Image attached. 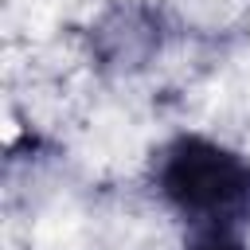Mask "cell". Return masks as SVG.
<instances>
[{
	"label": "cell",
	"mask_w": 250,
	"mask_h": 250,
	"mask_svg": "<svg viewBox=\"0 0 250 250\" xmlns=\"http://www.w3.org/2000/svg\"><path fill=\"white\" fill-rule=\"evenodd\" d=\"M168 27L164 16L152 4L141 0H117L109 4L86 31L90 59L105 74H137L164 51Z\"/></svg>",
	"instance_id": "2"
},
{
	"label": "cell",
	"mask_w": 250,
	"mask_h": 250,
	"mask_svg": "<svg viewBox=\"0 0 250 250\" xmlns=\"http://www.w3.org/2000/svg\"><path fill=\"white\" fill-rule=\"evenodd\" d=\"M184 250H250L238 230H191Z\"/></svg>",
	"instance_id": "3"
},
{
	"label": "cell",
	"mask_w": 250,
	"mask_h": 250,
	"mask_svg": "<svg viewBox=\"0 0 250 250\" xmlns=\"http://www.w3.org/2000/svg\"><path fill=\"white\" fill-rule=\"evenodd\" d=\"M152 188L188 230H246L250 227V156L203 137L180 133L152 156Z\"/></svg>",
	"instance_id": "1"
}]
</instances>
